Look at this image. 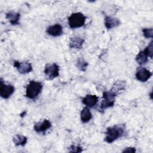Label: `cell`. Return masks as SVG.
<instances>
[{"instance_id": "obj_1", "label": "cell", "mask_w": 153, "mask_h": 153, "mask_svg": "<svg viewBox=\"0 0 153 153\" xmlns=\"http://www.w3.org/2000/svg\"><path fill=\"white\" fill-rule=\"evenodd\" d=\"M125 125L119 124L108 127L105 132V141L108 143H111L118 138L122 137L125 133Z\"/></svg>"}, {"instance_id": "obj_2", "label": "cell", "mask_w": 153, "mask_h": 153, "mask_svg": "<svg viewBox=\"0 0 153 153\" xmlns=\"http://www.w3.org/2000/svg\"><path fill=\"white\" fill-rule=\"evenodd\" d=\"M43 88L41 82L30 81L26 86V96L30 99H35L41 93Z\"/></svg>"}, {"instance_id": "obj_3", "label": "cell", "mask_w": 153, "mask_h": 153, "mask_svg": "<svg viewBox=\"0 0 153 153\" xmlns=\"http://www.w3.org/2000/svg\"><path fill=\"white\" fill-rule=\"evenodd\" d=\"M86 20V17L81 13H74L68 17V24L71 29L79 28L83 26Z\"/></svg>"}, {"instance_id": "obj_4", "label": "cell", "mask_w": 153, "mask_h": 153, "mask_svg": "<svg viewBox=\"0 0 153 153\" xmlns=\"http://www.w3.org/2000/svg\"><path fill=\"white\" fill-rule=\"evenodd\" d=\"M117 96V94L111 90L104 91L103 93V100L100 109L101 110H105L108 108L112 107L114 105Z\"/></svg>"}, {"instance_id": "obj_5", "label": "cell", "mask_w": 153, "mask_h": 153, "mask_svg": "<svg viewBox=\"0 0 153 153\" xmlns=\"http://www.w3.org/2000/svg\"><path fill=\"white\" fill-rule=\"evenodd\" d=\"M44 72L48 79L52 80L59 75V66L55 63H48L45 66Z\"/></svg>"}, {"instance_id": "obj_6", "label": "cell", "mask_w": 153, "mask_h": 153, "mask_svg": "<svg viewBox=\"0 0 153 153\" xmlns=\"http://www.w3.org/2000/svg\"><path fill=\"white\" fill-rule=\"evenodd\" d=\"M14 87L4 83L2 79L0 81V96L3 99H8L14 92Z\"/></svg>"}, {"instance_id": "obj_7", "label": "cell", "mask_w": 153, "mask_h": 153, "mask_svg": "<svg viewBox=\"0 0 153 153\" xmlns=\"http://www.w3.org/2000/svg\"><path fill=\"white\" fill-rule=\"evenodd\" d=\"M14 66L17 69L19 73L22 74L29 73L33 70L31 63L27 62L14 61Z\"/></svg>"}, {"instance_id": "obj_8", "label": "cell", "mask_w": 153, "mask_h": 153, "mask_svg": "<svg viewBox=\"0 0 153 153\" xmlns=\"http://www.w3.org/2000/svg\"><path fill=\"white\" fill-rule=\"evenodd\" d=\"M135 76L138 81L144 82L151 78L152 72L145 68H140L137 70Z\"/></svg>"}, {"instance_id": "obj_9", "label": "cell", "mask_w": 153, "mask_h": 153, "mask_svg": "<svg viewBox=\"0 0 153 153\" xmlns=\"http://www.w3.org/2000/svg\"><path fill=\"white\" fill-rule=\"evenodd\" d=\"M51 127V122L48 120L36 123L33 126V130L37 133H44Z\"/></svg>"}, {"instance_id": "obj_10", "label": "cell", "mask_w": 153, "mask_h": 153, "mask_svg": "<svg viewBox=\"0 0 153 153\" xmlns=\"http://www.w3.org/2000/svg\"><path fill=\"white\" fill-rule=\"evenodd\" d=\"M46 32L51 36H59L63 34V27L60 24H55L48 26L46 29Z\"/></svg>"}, {"instance_id": "obj_11", "label": "cell", "mask_w": 153, "mask_h": 153, "mask_svg": "<svg viewBox=\"0 0 153 153\" xmlns=\"http://www.w3.org/2000/svg\"><path fill=\"white\" fill-rule=\"evenodd\" d=\"M121 22L119 19L111 16H106L105 17V26L107 29H111L119 26Z\"/></svg>"}, {"instance_id": "obj_12", "label": "cell", "mask_w": 153, "mask_h": 153, "mask_svg": "<svg viewBox=\"0 0 153 153\" xmlns=\"http://www.w3.org/2000/svg\"><path fill=\"white\" fill-rule=\"evenodd\" d=\"M82 103L87 107L92 108L98 102V97L94 94H87L82 100Z\"/></svg>"}, {"instance_id": "obj_13", "label": "cell", "mask_w": 153, "mask_h": 153, "mask_svg": "<svg viewBox=\"0 0 153 153\" xmlns=\"http://www.w3.org/2000/svg\"><path fill=\"white\" fill-rule=\"evenodd\" d=\"M20 17V13L14 11H10L5 15V18L8 20V22L12 25H19Z\"/></svg>"}, {"instance_id": "obj_14", "label": "cell", "mask_w": 153, "mask_h": 153, "mask_svg": "<svg viewBox=\"0 0 153 153\" xmlns=\"http://www.w3.org/2000/svg\"><path fill=\"white\" fill-rule=\"evenodd\" d=\"M84 39L79 36H74L70 38L69 47L72 48L80 49L82 47L83 44L84 43Z\"/></svg>"}, {"instance_id": "obj_15", "label": "cell", "mask_w": 153, "mask_h": 153, "mask_svg": "<svg viewBox=\"0 0 153 153\" xmlns=\"http://www.w3.org/2000/svg\"><path fill=\"white\" fill-rule=\"evenodd\" d=\"M126 87V81L119 80V81H115L114 83L111 90L118 95L120 91L125 89Z\"/></svg>"}, {"instance_id": "obj_16", "label": "cell", "mask_w": 153, "mask_h": 153, "mask_svg": "<svg viewBox=\"0 0 153 153\" xmlns=\"http://www.w3.org/2000/svg\"><path fill=\"white\" fill-rule=\"evenodd\" d=\"M92 118V114L90 109L86 106L84 108L80 113V119L83 123H87L90 121Z\"/></svg>"}, {"instance_id": "obj_17", "label": "cell", "mask_w": 153, "mask_h": 153, "mask_svg": "<svg viewBox=\"0 0 153 153\" xmlns=\"http://www.w3.org/2000/svg\"><path fill=\"white\" fill-rule=\"evenodd\" d=\"M27 141V138L22 134H16L13 137V142L16 146H22L26 145Z\"/></svg>"}, {"instance_id": "obj_18", "label": "cell", "mask_w": 153, "mask_h": 153, "mask_svg": "<svg viewBox=\"0 0 153 153\" xmlns=\"http://www.w3.org/2000/svg\"><path fill=\"white\" fill-rule=\"evenodd\" d=\"M148 60V55L145 50L139 51V53L137 54L136 57V61L140 65H142L146 63Z\"/></svg>"}, {"instance_id": "obj_19", "label": "cell", "mask_w": 153, "mask_h": 153, "mask_svg": "<svg viewBox=\"0 0 153 153\" xmlns=\"http://www.w3.org/2000/svg\"><path fill=\"white\" fill-rule=\"evenodd\" d=\"M88 62H87L84 59L82 58H79L77 60L76 66V67L81 71L85 72L87 70V66H88Z\"/></svg>"}, {"instance_id": "obj_20", "label": "cell", "mask_w": 153, "mask_h": 153, "mask_svg": "<svg viewBox=\"0 0 153 153\" xmlns=\"http://www.w3.org/2000/svg\"><path fill=\"white\" fill-rule=\"evenodd\" d=\"M142 33H143V35L146 38H152L153 36V29L152 27L143 28Z\"/></svg>"}, {"instance_id": "obj_21", "label": "cell", "mask_w": 153, "mask_h": 153, "mask_svg": "<svg viewBox=\"0 0 153 153\" xmlns=\"http://www.w3.org/2000/svg\"><path fill=\"white\" fill-rule=\"evenodd\" d=\"M153 42L151 41L150 42L149 44L145 48V50L146 51L148 55V57H149L150 58H152V49H153Z\"/></svg>"}, {"instance_id": "obj_22", "label": "cell", "mask_w": 153, "mask_h": 153, "mask_svg": "<svg viewBox=\"0 0 153 153\" xmlns=\"http://www.w3.org/2000/svg\"><path fill=\"white\" fill-rule=\"evenodd\" d=\"M69 152H81L82 151V148L79 146H74V145H71L69 148Z\"/></svg>"}, {"instance_id": "obj_23", "label": "cell", "mask_w": 153, "mask_h": 153, "mask_svg": "<svg viewBox=\"0 0 153 153\" xmlns=\"http://www.w3.org/2000/svg\"><path fill=\"white\" fill-rule=\"evenodd\" d=\"M136 148L134 147H127L123 151V152L127 153H134L136 152Z\"/></svg>"}]
</instances>
